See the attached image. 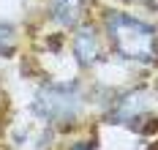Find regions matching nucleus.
<instances>
[{
    "mask_svg": "<svg viewBox=\"0 0 158 150\" xmlns=\"http://www.w3.org/2000/svg\"><path fill=\"white\" fill-rule=\"evenodd\" d=\"M71 52H74V60H77L82 68H93L95 63L101 60V41H98L95 27H90V25H82L77 33H74Z\"/></svg>",
    "mask_w": 158,
    "mask_h": 150,
    "instance_id": "3",
    "label": "nucleus"
},
{
    "mask_svg": "<svg viewBox=\"0 0 158 150\" xmlns=\"http://www.w3.org/2000/svg\"><path fill=\"white\" fill-rule=\"evenodd\" d=\"M16 52V30L14 25L0 22V57H11Z\"/></svg>",
    "mask_w": 158,
    "mask_h": 150,
    "instance_id": "6",
    "label": "nucleus"
},
{
    "mask_svg": "<svg viewBox=\"0 0 158 150\" xmlns=\"http://www.w3.org/2000/svg\"><path fill=\"white\" fill-rule=\"evenodd\" d=\"M30 109L35 117H41L47 123L74 120L82 112V93L77 85H57V82L41 85L33 96Z\"/></svg>",
    "mask_w": 158,
    "mask_h": 150,
    "instance_id": "2",
    "label": "nucleus"
},
{
    "mask_svg": "<svg viewBox=\"0 0 158 150\" xmlns=\"http://www.w3.org/2000/svg\"><path fill=\"white\" fill-rule=\"evenodd\" d=\"M144 112H147L144 93L142 90H134V93H126V96L117 98V104L112 106V112H109V123H131V120H139Z\"/></svg>",
    "mask_w": 158,
    "mask_h": 150,
    "instance_id": "4",
    "label": "nucleus"
},
{
    "mask_svg": "<svg viewBox=\"0 0 158 150\" xmlns=\"http://www.w3.org/2000/svg\"><path fill=\"white\" fill-rule=\"evenodd\" d=\"M71 150H98V148H95V142H93V139H82V142H77V145H74Z\"/></svg>",
    "mask_w": 158,
    "mask_h": 150,
    "instance_id": "7",
    "label": "nucleus"
},
{
    "mask_svg": "<svg viewBox=\"0 0 158 150\" xmlns=\"http://www.w3.org/2000/svg\"><path fill=\"white\" fill-rule=\"evenodd\" d=\"M104 25H106L112 49L120 57L142 63V66L158 63V30L150 22L131 17L126 11H109Z\"/></svg>",
    "mask_w": 158,
    "mask_h": 150,
    "instance_id": "1",
    "label": "nucleus"
},
{
    "mask_svg": "<svg viewBox=\"0 0 158 150\" xmlns=\"http://www.w3.org/2000/svg\"><path fill=\"white\" fill-rule=\"evenodd\" d=\"M52 19L63 27H74L82 17V0H52L49 3Z\"/></svg>",
    "mask_w": 158,
    "mask_h": 150,
    "instance_id": "5",
    "label": "nucleus"
}]
</instances>
